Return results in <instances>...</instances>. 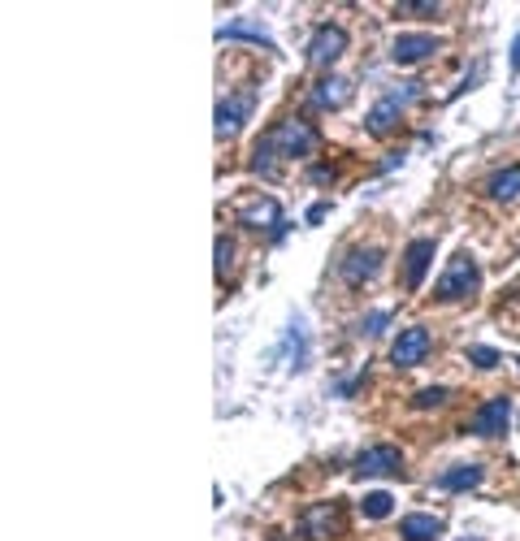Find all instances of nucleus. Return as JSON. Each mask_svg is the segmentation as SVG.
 Here are the masks:
<instances>
[{
	"mask_svg": "<svg viewBox=\"0 0 520 541\" xmlns=\"http://www.w3.org/2000/svg\"><path fill=\"white\" fill-rule=\"evenodd\" d=\"M321 148V130L308 122V117H282L273 122L265 135H260L256 152H252V169L260 178H278L286 161H308L312 152Z\"/></svg>",
	"mask_w": 520,
	"mask_h": 541,
	"instance_id": "nucleus-1",
	"label": "nucleus"
},
{
	"mask_svg": "<svg viewBox=\"0 0 520 541\" xmlns=\"http://www.w3.org/2000/svg\"><path fill=\"white\" fill-rule=\"evenodd\" d=\"M481 290V265L468 252H460L447 265V273L434 282V299L438 303H460V299H473Z\"/></svg>",
	"mask_w": 520,
	"mask_h": 541,
	"instance_id": "nucleus-2",
	"label": "nucleus"
},
{
	"mask_svg": "<svg viewBox=\"0 0 520 541\" xmlns=\"http://www.w3.org/2000/svg\"><path fill=\"white\" fill-rule=\"evenodd\" d=\"M416 96H421V83H403V91H386V96L369 109V117H364V130H369V135H377V139L390 135V130L399 126L403 109H408Z\"/></svg>",
	"mask_w": 520,
	"mask_h": 541,
	"instance_id": "nucleus-3",
	"label": "nucleus"
},
{
	"mask_svg": "<svg viewBox=\"0 0 520 541\" xmlns=\"http://www.w3.org/2000/svg\"><path fill=\"white\" fill-rule=\"evenodd\" d=\"M299 537H308V541H334V537H343V503L330 498V503L304 507V516H299Z\"/></svg>",
	"mask_w": 520,
	"mask_h": 541,
	"instance_id": "nucleus-4",
	"label": "nucleus"
},
{
	"mask_svg": "<svg viewBox=\"0 0 520 541\" xmlns=\"http://www.w3.org/2000/svg\"><path fill=\"white\" fill-rule=\"evenodd\" d=\"M256 109V87L252 83H243V87H234L226 100L217 104V139H234L243 130V122L252 117Z\"/></svg>",
	"mask_w": 520,
	"mask_h": 541,
	"instance_id": "nucleus-5",
	"label": "nucleus"
},
{
	"mask_svg": "<svg viewBox=\"0 0 520 541\" xmlns=\"http://www.w3.org/2000/svg\"><path fill=\"white\" fill-rule=\"evenodd\" d=\"M239 226H247V230H269L273 243L286 239V217H282V208H278L273 195H256V200L239 204Z\"/></svg>",
	"mask_w": 520,
	"mask_h": 541,
	"instance_id": "nucleus-6",
	"label": "nucleus"
},
{
	"mask_svg": "<svg viewBox=\"0 0 520 541\" xmlns=\"http://www.w3.org/2000/svg\"><path fill=\"white\" fill-rule=\"evenodd\" d=\"M507 420H512V399H507V394H494V399H486L468 416L464 433H473V438H499L507 429Z\"/></svg>",
	"mask_w": 520,
	"mask_h": 541,
	"instance_id": "nucleus-7",
	"label": "nucleus"
},
{
	"mask_svg": "<svg viewBox=\"0 0 520 541\" xmlns=\"http://www.w3.org/2000/svg\"><path fill=\"white\" fill-rule=\"evenodd\" d=\"M429 347H434L429 329L425 325H408V329H399L395 342H390V364L395 368H416V364H425Z\"/></svg>",
	"mask_w": 520,
	"mask_h": 541,
	"instance_id": "nucleus-8",
	"label": "nucleus"
},
{
	"mask_svg": "<svg viewBox=\"0 0 520 541\" xmlns=\"http://www.w3.org/2000/svg\"><path fill=\"white\" fill-rule=\"evenodd\" d=\"M343 52H347V31L338 22H325V26L312 31V39H308V61L317 65V70H330V65L343 57Z\"/></svg>",
	"mask_w": 520,
	"mask_h": 541,
	"instance_id": "nucleus-9",
	"label": "nucleus"
},
{
	"mask_svg": "<svg viewBox=\"0 0 520 541\" xmlns=\"http://www.w3.org/2000/svg\"><path fill=\"white\" fill-rule=\"evenodd\" d=\"M351 472H356V477H399V472H403V451H399V446H390V442L369 446V451L356 455Z\"/></svg>",
	"mask_w": 520,
	"mask_h": 541,
	"instance_id": "nucleus-10",
	"label": "nucleus"
},
{
	"mask_svg": "<svg viewBox=\"0 0 520 541\" xmlns=\"http://www.w3.org/2000/svg\"><path fill=\"white\" fill-rule=\"evenodd\" d=\"M434 252H438L434 239H412L408 252H403V286H408L412 295L425 286V273H429V265H434Z\"/></svg>",
	"mask_w": 520,
	"mask_h": 541,
	"instance_id": "nucleus-11",
	"label": "nucleus"
},
{
	"mask_svg": "<svg viewBox=\"0 0 520 541\" xmlns=\"http://www.w3.org/2000/svg\"><path fill=\"white\" fill-rule=\"evenodd\" d=\"M438 48H442V39H438V35H425V31H416V35H399L395 44H390V61H395V65H416V61L434 57Z\"/></svg>",
	"mask_w": 520,
	"mask_h": 541,
	"instance_id": "nucleus-12",
	"label": "nucleus"
},
{
	"mask_svg": "<svg viewBox=\"0 0 520 541\" xmlns=\"http://www.w3.org/2000/svg\"><path fill=\"white\" fill-rule=\"evenodd\" d=\"M377 269H382V252H377V247H356V252H347V260L338 265V273H343V282H347V286L373 282Z\"/></svg>",
	"mask_w": 520,
	"mask_h": 541,
	"instance_id": "nucleus-13",
	"label": "nucleus"
},
{
	"mask_svg": "<svg viewBox=\"0 0 520 541\" xmlns=\"http://www.w3.org/2000/svg\"><path fill=\"white\" fill-rule=\"evenodd\" d=\"M351 100V78H343V74H325L321 83H312V91H308V104L312 109H343V104Z\"/></svg>",
	"mask_w": 520,
	"mask_h": 541,
	"instance_id": "nucleus-14",
	"label": "nucleus"
},
{
	"mask_svg": "<svg viewBox=\"0 0 520 541\" xmlns=\"http://www.w3.org/2000/svg\"><path fill=\"white\" fill-rule=\"evenodd\" d=\"M481 477H486V472H481V464H455V468H447V472L438 477V490H447V494L477 490Z\"/></svg>",
	"mask_w": 520,
	"mask_h": 541,
	"instance_id": "nucleus-15",
	"label": "nucleus"
},
{
	"mask_svg": "<svg viewBox=\"0 0 520 541\" xmlns=\"http://www.w3.org/2000/svg\"><path fill=\"white\" fill-rule=\"evenodd\" d=\"M486 195H490V200H499V204L520 200V165H503L499 174H490Z\"/></svg>",
	"mask_w": 520,
	"mask_h": 541,
	"instance_id": "nucleus-16",
	"label": "nucleus"
},
{
	"mask_svg": "<svg viewBox=\"0 0 520 541\" xmlns=\"http://www.w3.org/2000/svg\"><path fill=\"white\" fill-rule=\"evenodd\" d=\"M399 537L403 541H438L442 537V520L438 516H403L399 520Z\"/></svg>",
	"mask_w": 520,
	"mask_h": 541,
	"instance_id": "nucleus-17",
	"label": "nucleus"
},
{
	"mask_svg": "<svg viewBox=\"0 0 520 541\" xmlns=\"http://www.w3.org/2000/svg\"><path fill=\"white\" fill-rule=\"evenodd\" d=\"M217 39H256V44L273 48V39H269V31L260 22H230V26H221L217 31Z\"/></svg>",
	"mask_w": 520,
	"mask_h": 541,
	"instance_id": "nucleus-18",
	"label": "nucleus"
},
{
	"mask_svg": "<svg viewBox=\"0 0 520 541\" xmlns=\"http://www.w3.org/2000/svg\"><path fill=\"white\" fill-rule=\"evenodd\" d=\"M390 507H395V498H390L386 490H373V494H364L360 516H364V520H386V516H390Z\"/></svg>",
	"mask_w": 520,
	"mask_h": 541,
	"instance_id": "nucleus-19",
	"label": "nucleus"
},
{
	"mask_svg": "<svg viewBox=\"0 0 520 541\" xmlns=\"http://www.w3.org/2000/svg\"><path fill=\"white\" fill-rule=\"evenodd\" d=\"M447 399H451V390H447V386H425V390H416L412 407H416V412H429V407H442Z\"/></svg>",
	"mask_w": 520,
	"mask_h": 541,
	"instance_id": "nucleus-20",
	"label": "nucleus"
},
{
	"mask_svg": "<svg viewBox=\"0 0 520 541\" xmlns=\"http://www.w3.org/2000/svg\"><path fill=\"white\" fill-rule=\"evenodd\" d=\"M230 273H234V243L226 234H217V282H226Z\"/></svg>",
	"mask_w": 520,
	"mask_h": 541,
	"instance_id": "nucleus-21",
	"label": "nucleus"
},
{
	"mask_svg": "<svg viewBox=\"0 0 520 541\" xmlns=\"http://www.w3.org/2000/svg\"><path fill=\"white\" fill-rule=\"evenodd\" d=\"M468 360H473L477 368H499V364H503V355L494 351V347H468Z\"/></svg>",
	"mask_w": 520,
	"mask_h": 541,
	"instance_id": "nucleus-22",
	"label": "nucleus"
},
{
	"mask_svg": "<svg viewBox=\"0 0 520 541\" xmlns=\"http://www.w3.org/2000/svg\"><path fill=\"white\" fill-rule=\"evenodd\" d=\"M386 325H390V312H369V316L360 321V334H364V338H377Z\"/></svg>",
	"mask_w": 520,
	"mask_h": 541,
	"instance_id": "nucleus-23",
	"label": "nucleus"
},
{
	"mask_svg": "<svg viewBox=\"0 0 520 541\" xmlns=\"http://www.w3.org/2000/svg\"><path fill=\"white\" fill-rule=\"evenodd\" d=\"M308 178H312V182H334V178H338V169H334V165H312V169H308Z\"/></svg>",
	"mask_w": 520,
	"mask_h": 541,
	"instance_id": "nucleus-24",
	"label": "nucleus"
},
{
	"mask_svg": "<svg viewBox=\"0 0 520 541\" xmlns=\"http://www.w3.org/2000/svg\"><path fill=\"white\" fill-rule=\"evenodd\" d=\"M325 213H330V204H312V208H308V226H317V221H325Z\"/></svg>",
	"mask_w": 520,
	"mask_h": 541,
	"instance_id": "nucleus-25",
	"label": "nucleus"
},
{
	"mask_svg": "<svg viewBox=\"0 0 520 541\" xmlns=\"http://www.w3.org/2000/svg\"><path fill=\"white\" fill-rule=\"evenodd\" d=\"M512 70H520V35L512 39Z\"/></svg>",
	"mask_w": 520,
	"mask_h": 541,
	"instance_id": "nucleus-26",
	"label": "nucleus"
},
{
	"mask_svg": "<svg viewBox=\"0 0 520 541\" xmlns=\"http://www.w3.org/2000/svg\"><path fill=\"white\" fill-rule=\"evenodd\" d=\"M278 541H282V537H278Z\"/></svg>",
	"mask_w": 520,
	"mask_h": 541,
	"instance_id": "nucleus-27",
	"label": "nucleus"
}]
</instances>
